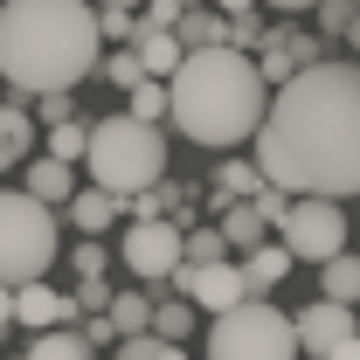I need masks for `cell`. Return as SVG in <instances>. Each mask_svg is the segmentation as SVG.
Returning a JSON list of instances; mask_svg holds the SVG:
<instances>
[{
  "label": "cell",
  "mask_w": 360,
  "mask_h": 360,
  "mask_svg": "<svg viewBox=\"0 0 360 360\" xmlns=\"http://www.w3.org/2000/svg\"><path fill=\"white\" fill-rule=\"evenodd\" d=\"M104 77H111L118 90H139V84H146V70H139V56H132V49H118V56L104 63Z\"/></svg>",
  "instance_id": "4dcf8cb0"
},
{
  "label": "cell",
  "mask_w": 360,
  "mask_h": 360,
  "mask_svg": "<svg viewBox=\"0 0 360 360\" xmlns=\"http://www.w3.org/2000/svg\"><path fill=\"white\" fill-rule=\"evenodd\" d=\"M118 215H125V208H118L111 194H97V187H77V194H70V229H77L84 243H97Z\"/></svg>",
  "instance_id": "5bb4252c"
},
{
  "label": "cell",
  "mask_w": 360,
  "mask_h": 360,
  "mask_svg": "<svg viewBox=\"0 0 360 360\" xmlns=\"http://www.w3.org/2000/svg\"><path fill=\"white\" fill-rule=\"evenodd\" d=\"M326 360H360V340H347V347H333Z\"/></svg>",
  "instance_id": "74e56055"
},
{
  "label": "cell",
  "mask_w": 360,
  "mask_h": 360,
  "mask_svg": "<svg viewBox=\"0 0 360 360\" xmlns=\"http://www.w3.org/2000/svg\"><path fill=\"white\" fill-rule=\"evenodd\" d=\"M312 14H319V28H326V35H354V21H360L354 0H319Z\"/></svg>",
  "instance_id": "f1b7e54d"
},
{
  "label": "cell",
  "mask_w": 360,
  "mask_h": 360,
  "mask_svg": "<svg viewBox=\"0 0 360 360\" xmlns=\"http://www.w3.org/2000/svg\"><path fill=\"white\" fill-rule=\"evenodd\" d=\"M21 194H28V201H63V208H70V194H77V174H70V167H56V160H28V180H21Z\"/></svg>",
  "instance_id": "2e32d148"
},
{
  "label": "cell",
  "mask_w": 360,
  "mask_h": 360,
  "mask_svg": "<svg viewBox=\"0 0 360 360\" xmlns=\"http://www.w3.org/2000/svg\"><path fill=\"white\" fill-rule=\"evenodd\" d=\"M319 284H326V305H347V312H354V298H360V257L319 264Z\"/></svg>",
  "instance_id": "44dd1931"
},
{
  "label": "cell",
  "mask_w": 360,
  "mask_h": 360,
  "mask_svg": "<svg viewBox=\"0 0 360 360\" xmlns=\"http://www.w3.org/2000/svg\"><path fill=\"white\" fill-rule=\"evenodd\" d=\"M125 118H139V125H160V118H167V84H153V77H146V84L132 90V104H125Z\"/></svg>",
  "instance_id": "4316f807"
},
{
  "label": "cell",
  "mask_w": 360,
  "mask_h": 360,
  "mask_svg": "<svg viewBox=\"0 0 360 360\" xmlns=\"http://www.w3.org/2000/svg\"><path fill=\"white\" fill-rule=\"evenodd\" d=\"M28 153H35V118L21 104H0V167H14Z\"/></svg>",
  "instance_id": "d6986e66"
},
{
  "label": "cell",
  "mask_w": 360,
  "mask_h": 360,
  "mask_svg": "<svg viewBox=\"0 0 360 360\" xmlns=\"http://www.w3.org/2000/svg\"><path fill=\"white\" fill-rule=\"evenodd\" d=\"M264 7H277V14H312L319 0H264Z\"/></svg>",
  "instance_id": "8d00e7d4"
},
{
  "label": "cell",
  "mask_w": 360,
  "mask_h": 360,
  "mask_svg": "<svg viewBox=\"0 0 360 360\" xmlns=\"http://www.w3.org/2000/svg\"><path fill=\"white\" fill-rule=\"evenodd\" d=\"M291 340H298V360H326L333 347H347V340H360V326L347 305H305V312H291Z\"/></svg>",
  "instance_id": "9c48e42d"
},
{
  "label": "cell",
  "mask_w": 360,
  "mask_h": 360,
  "mask_svg": "<svg viewBox=\"0 0 360 360\" xmlns=\"http://www.w3.org/2000/svg\"><path fill=\"white\" fill-rule=\"evenodd\" d=\"M250 208H257V215L277 229V222H284V208H291V194H277V187H257V194H250Z\"/></svg>",
  "instance_id": "836d02e7"
},
{
  "label": "cell",
  "mask_w": 360,
  "mask_h": 360,
  "mask_svg": "<svg viewBox=\"0 0 360 360\" xmlns=\"http://www.w3.org/2000/svg\"><path fill=\"white\" fill-rule=\"evenodd\" d=\"M250 7H257V0H215V14H222V21H243Z\"/></svg>",
  "instance_id": "d590c367"
},
{
  "label": "cell",
  "mask_w": 360,
  "mask_h": 360,
  "mask_svg": "<svg viewBox=\"0 0 360 360\" xmlns=\"http://www.w3.org/2000/svg\"><path fill=\"white\" fill-rule=\"evenodd\" d=\"M257 174L298 201L360 194V63H312L270 90L257 125Z\"/></svg>",
  "instance_id": "6da1fadb"
},
{
  "label": "cell",
  "mask_w": 360,
  "mask_h": 360,
  "mask_svg": "<svg viewBox=\"0 0 360 360\" xmlns=\"http://www.w3.org/2000/svg\"><path fill=\"white\" fill-rule=\"evenodd\" d=\"M84 167H90V187L125 208L132 194H146V187L167 180V139H160V125H139V118H125V111H111V118L90 125Z\"/></svg>",
  "instance_id": "277c9868"
},
{
  "label": "cell",
  "mask_w": 360,
  "mask_h": 360,
  "mask_svg": "<svg viewBox=\"0 0 360 360\" xmlns=\"http://www.w3.org/2000/svg\"><path fill=\"white\" fill-rule=\"evenodd\" d=\"M42 146H49L42 160H56V167H77V160L90 153V125H77V118H70V125H56Z\"/></svg>",
  "instance_id": "cb8c5ba5"
},
{
  "label": "cell",
  "mask_w": 360,
  "mask_h": 360,
  "mask_svg": "<svg viewBox=\"0 0 360 360\" xmlns=\"http://www.w3.org/2000/svg\"><path fill=\"white\" fill-rule=\"evenodd\" d=\"M208 360H298V340H291V312H277L264 298L236 305L208 326Z\"/></svg>",
  "instance_id": "8992f818"
},
{
  "label": "cell",
  "mask_w": 360,
  "mask_h": 360,
  "mask_svg": "<svg viewBox=\"0 0 360 360\" xmlns=\"http://www.w3.org/2000/svg\"><path fill=\"white\" fill-rule=\"evenodd\" d=\"M104 326H111L118 340H146V333H153V298H146V291H111Z\"/></svg>",
  "instance_id": "9a60e30c"
},
{
  "label": "cell",
  "mask_w": 360,
  "mask_h": 360,
  "mask_svg": "<svg viewBox=\"0 0 360 360\" xmlns=\"http://www.w3.org/2000/svg\"><path fill=\"white\" fill-rule=\"evenodd\" d=\"M70 305H77V312H97V319H104V305H111V291H104V277H84V284L70 291Z\"/></svg>",
  "instance_id": "1f68e13d"
},
{
  "label": "cell",
  "mask_w": 360,
  "mask_h": 360,
  "mask_svg": "<svg viewBox=\"0 0 360 360\" xmlns=\"http://www.w3.org/2000/svg\"><path fill=\"white\" fill-rule=\"evenodd\" d=\"M97 14L84 0H0V77L21 97H56L97 70Z\"/></svg>",
  "instance_id": "7a4b0ae2"
},
{
  "label": "cell",
  "mask_w": 360,
  "mask_h": 360,
  "mask_svg": "<svg viewBox=\"0 0 360 360\" xmlns=\"http://www.w3.org/2000/svg\"><path fill=\"white\" fill-rule=\"evenodd\" d=\"M35 104H42V125H49V132L77 118V97H70V90H56V97H35Z\"/></svg>",
  "instance_id": "d6a6232c"
},
{
  "label": "cell",
  "mask_w": 360,
  "mask_h": 360,
  "mask_svg": "<svg viewBox=\"0 0 360 360\" xmlns=\"http://www.w3.org/2000/svg\"><path fill=\"white\" fill-rule=\"evenodd\" d=\"M257 187H264V174H257V160H222V167H215V194H236V201H250V194H257Z\"/></svg>",
  "instance_id": "d4e9b609"
},
{
  "label": "cell",
  "mask_w": 360,
  "mask_h": 360,
  "mask_svg": "<svg viewBox=\"0 0 360 360\" xmlns=\"http://www.w3.org/2000/svg\"><path fill=\"white\" fill-rule=\"evenodd\" d=\"M312 63H326L319 56V35H291V28H270L264 35V63H257V77H264L270 90H284L298 70H312Z\"/></svg>",
  "instance_id": "8fae6325"
},
{
  "label": "cell",
  "mask_w": 360,
  "mask_h": 360,
  "mask_svg": "<svg viewBox=\"0 0 360 360\" xmlns=\"http://www.w3.org/2000/svg\"><path fill=\"white\" fill-rule=\"evenodd\" d=\"M118 360H187V347H167V340H153V333H146V340H125Z\"/></svg>",
  "instance_id": "f546056e"
},
{
  "label": "cell",
  "mask_w": 360,
  "mask_h": 360,
  "mask_svg": "<svg viewBox=\"0 0 360 360\" xmlns=\"http://www.w3.org/2000/svg\"><path fill=\"white\" fill-rule=\"evenodd\" d=\"M77 312L63 291H49V284H21L14 291V326H28V333H56L63 319Z\"/></svg>",
  "instance_id": "7c38bea8"
},
{
  "label": "cell",
  "mask_w": 360,
  "mask_h": 360,
  "mask_svg": "<svg viewBox=\"0 0 360 360\" xmlns=\"http://www.w3.org/2000/svg\"><path fill=\"white\" fill-rule=\"evenodd\" d=\"M236 270H243V291H250V298H264L270 284H284V277H291V257H284V243H257L250 257H236Z\"/></svg>",
  "instance_id": "4fadbf2b"
},
{
  "label": "cell",
  "mask_w": 360,
  "mask_h": 360,
  "mask_svg": "<svg viewBox=\"0 0 360 360\" xmlns=\"http://www.w3.org/2000/svg\"><path fill=\"white\" fill-rule=\"evenodd\" d=\"M215 229H222V243H229V250H243V257H250V250H257V243L270 236V222L257 215V208H250V201H222V222H215Z\"/></svg>",
  "instance_id": "e0dca14e"
},
{
  "label": "cell",
  "mask_w": 360,
  "mask_h": 360,
  "mask_svg": "<svg viewBox=\"0 0 360 360\" xmlns=\"http://www.w3.org/2000/svg\"><path fill=\"white\" fill-rule=\"evenodd\" d=\"M277 243L291 264H333V257H347V208L340 201H291L277 222Z\"/></svg>",
  "instance_id": "52a82bcc"
},
{
  "label": "cell",
  "mask_w": 360,
  "mask_h": 360,
  "mask_svg": "<svg viewBox=\"0 0 360 360\" xmlns=\"http://www.w3.org/2000/svg\"><path fill=\"white\" fill-rule=\"evenodd\" d=\"M174 42H180V56H201V49H229V21L222 14H180V28H174Z\"/></svg>",
  "instance_id": "ac0fdd59"
},
{
  "label": "cell",
  "mask_w": 360,
  "mask_h": 360,
  "mask_svg": "<svg viewBox=\"0 0 360 360\" xmlns=\"http://www.w3.org/2000/svg\"><path fill=\"white\" fill-rule=\"evenodd\" d=\"M132 56H139V70H146L153 84H167V77L180 70V42H174V35H146V28H139Z\"/></svg>",
  "instance_id": "ffe728a7"
},
{
  "label": "cell",
  "mask_w": 360,
  "mask_h": 360,
  "mask_svg": "<svg viewBox=\"0 0 360 360\" xmlns=\"http://www.w3.org/2000/svg\"><path fill=\"white\" fill-rule=\"evenodd\" d=\"M180 264H187V270L229 264V243H222V229H187V236H180Z\"/></svg>",
  "instance_id": "7402d4cb"
},
{
  "label": "cell",
  "mask_w": 360,
  "mask_h": 360,
  "mask_svg": "<svg viewBox=\"0 0 360 360\" xmlns=\"http://www.w3.org/2000/svg\"><path fill=\"white\" fill-rule=\"evenodd\" d=\"M187 333H194V312L187 305H153V340H167V347H187Z\"/></svg>",
  "instance_id": "484cf974"
},
{
  "label": "cell",
  "mask_w": 360,
  "mask_h": 360,
  "mask_svg": "<svg viewBox=\"0 0 360 360\" xmlns=\"http://www.w3.org/2000/svg\"><path fill=\"white\" fill-rule=\"evenodd\" d=\"M104 264H111L104 243H77V270H84V277H104Z\"/></svg>",
  "instance_id": "e575fe53"
},
{
  "label": "cell",
  "mask_w": 360,
  "mask_h": 360,
  "mask_svg": "<svg viewBox=\"0 0 360 360\" xmlns=\"http://www.w3.org/2000/svg\"><path fill=\"white\" fill-rule=\"evenodd\" d=\"M56 264V215L42 201H28L21 187L0 194V291L42 284V270Z\"/></svg>",
  "instance_id": "5b68a950"
},
{
  "label": "cell",
  "mask_w": 360,
  "mask_h": 360,
  "mask_svg": "<svg viewBox=\"0 0 360 360\" xmlns=\"http://www.w3.org/2000/svg\"><path fill=\"white\" fill-rule=\"evenodd\" d=\"M354 56H360V21H354Z\"/></svg>",
  "instance_id": "ab89813d"
},
{
  "label": "cell",
  "mask_w": 360,
  "mask_h": 360,
  "mask_svg": "<svg viewBox=\"0 0 360 360\" xmlns=\"http://www.w3.org/2000/svg\"><path fill=\"white\" fill-rule=\"evenodd\" d=\"M104 7H118V14H132V7H146V0H104Z\"/></svg>",
  "instance_id": "f35d334b"
},
{
  "label": "cell",
  "mask_w": 360,
  "mask_h": 360,
  "mask_svg": "<svg viewBox=\"0 0 360 360\" xmlns=\"http://www.w3.org/2000/svg\"><path fill=\"white\" fill-rule=\"evenodd\" d=\"M174 291L187 298V305H201V312H236V305H250V291H243V270H236V257L229 264H208V270H174Z\"/></svg>",
  "instance_id": "ba28073f"
},
{
  "label": "cell",
  "mask_w": 360,
  "mask_h": 360,
  "mask_svg": "<svg viewBox=\"0 0 360 360\" xmlns=\"http://www.w3.org/2000/svg\"><path fill=\"white\" fill-rule=\"evenodd\" d=\"M21 360H97V354L84 347V333H63V326H56V333H35V347Z\"/></svg>",
  "instance_id": "603a6c76"
},
{
  "label": "cell",
  "mask_w": 360,
  "mask_h": 360,
  "mask_svg": "<svg viewBox=\"0 0 360 360\" xmlns=\"http://www.w3.org/2000/svg\"><path fill=\"white\" fill-rule=\"evenodd\" d=\"M264 111H270V84L236 49L180 56V70L167 77V118L194 146H243V139H257Z\"/></svg>",
  "instance_id": "3957f363"
},
{
  "label": "cell",
  "mask_w": 360,
  "mask_h": 360,
  "mask_svg": "<svg viewBox=\"0 0 360 360\" xmlns=\"http://www.w3.org/2000/svg\"><path fill=\"white\" fill-rule=\"evenodd\" d=\"M125 270L132 277H174L180 270V229L174 222H132L125 229Z\"/></svg>",
  "instance_id": "30bf717a"
},
{
  "label": "cell",
  "mask_w": 360,
  "mask_h": 360,
  "mask_svg": "<svg viewBox=\"0 0 360 360\" xmlns=\"http://www.w3.org/2000/svg\"><path fill=\"white\" fill-rule=\"evenodd\" d=\"M97 42L132 49V42H139V21H132V14H118V7H97Z\"/></svg>",
  "instance_id": "83f0119b"
},
{
  "label": "cell",
  "mask_w": 360,
  "mask_h": 360,
  "mask_svg": "<svg viewBox=\"0 0 360 360\" xmlns=\"http://www.w3.org/2000/svg\"><path fill=\"white\" fill-rule=\"evenodd\" d=\"M14 360H21V354H14Z\"/></svg>",
  "instance_id": "60d3db41"
}]
</instances>
